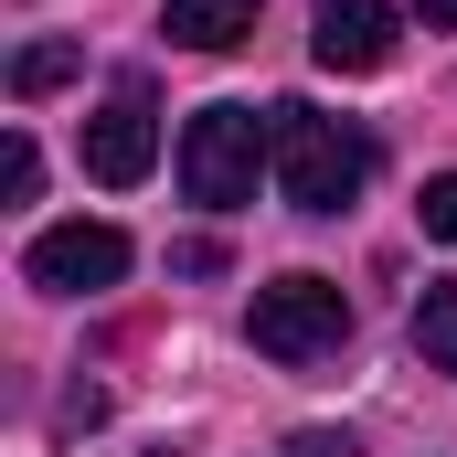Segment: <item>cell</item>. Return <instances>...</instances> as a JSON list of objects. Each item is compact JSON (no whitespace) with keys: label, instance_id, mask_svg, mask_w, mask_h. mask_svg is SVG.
Instances as JSON below:
<instances>
[{"label":"cell","instance_id":"6da1fadb","mask_svg":"<svg viewBox=\"0 0 457 457\" xmlns=\"http://www.w3.org/2000/svg\"><path fill=\"white\" fill-rule=\"evenodd\" d=\"M266 160H277V192L298 203V213H351L361 203V181H372V138L341 128V117L320 107H266Z\"/></svg>","mask_w":457,"mask_h":457},{"label":"cell","instance_id":"7a4b0ae2","mask_svg":"<svg viewBox=\"0 0 457 457\" xmlns=\"http://www.w3.org/2000/svg\"><path fill=\"white\" fill-rule=\"evenodd\" d=\"M255 170H277V160H266V117H255V107H203L192 128H181V192H192L203 213L255 203Z\"/></svg>","mask_w":457,"mask_h":457},{"label":"cell","instance_id":"3957f363","mask_svg":"<svg viewBox=\"0 0 457 457\" xmlns=\"http://www.w3.org/2000/svg\"><path fill=\"white\" fill-rule=\"evenodd\" d=\"M245 330H255V351L266 361H330V351L351 341V298L330 287V277H277V287H255V309H245Z\"/></svg>","mask_w":457,"mask_h":457},{"label":"cell","instance_id":"277c9868","mask_svg":"<svg viewBox=\"0 0 457 457\" xmlns=\"http://www.w3.org/2000/svg\"><path fill=\"white\" fill-rule=\"evenodd\" d=\"M128 277V234L117 224H43L21 245V287H43V298H96Z\"/></svg>","mask_w":457,"mask_h":457},{"label":"cell","instance_id":"5b68a950","mask_svg":"<svg viewBox=\"0 0 457 457\" xmlns=\"http://www.w3.org/2000/svg\"><path fill=\"white\" fill-rule=\"evenodd\" d=\"M149 160H160V107H149V86H117L107 107L86 117V170L128 192V181H149Z\"/></svg>","mask_w":457,"mask_h":457},{"label":"cell","instance_id":"8992f818","mask_svg":"<svg viewBox=\"0 0 457 457\" xmlns=\"http://www.w3.org/2000/svg\"><path fill=\"white\" fill-rule=\"evenodd\" d=\"M330 75H372L394 64V11L383 0H320V43H309Z\"/></svg>","mask_w":457,"mask_h":457},{"label":"cell","instance_id":"52a82bcc","mask_svg":"<svg viewBox=\"0 0 457 457\" xmlns=\"http://www.w3.org/2000/svg\"><path fill=\"white\" fill-rule=\"evenodd\" d=\"M255 21H266V0H160V32L181 54H234Z\"/></svg>","mask_w":457,"mask_h":457},{"label":"cell","instance_id":"ba28073f","mask_svg":"<svg viewBox=\"0 0 457 457\" xmlns=\"http://www.w3.org/2000/svg\"><path fill=\"white\" fill-rule=\"evenodd\" d=\"M415 351H426L436 372H457V277H447V287H426V298H415Z\"/></svg>","mask_w":457,"mask_h":457},{"label":"cell","instance_id":"9c48e42d","mask_svg":"<svg viewBox=\"0 0 457 457\" xmlns=\"http://www.w3.org/2000/svg\"><path fill=\"white\" fill-rule=\"evenodd\" d=\"M54 86H75V43H21L11 54V96H54Z\"/></svg>","mask_w":457,"mask_h":457},{"label":"cell","instance_id":"30bf717a","mask_svg":"<svg viewBox=\"0 0 457 457\" xmlns=\"http://www.w3.org/2000/svg\"><path fill=\"white\" fill-rule=\"evenodd\" d=\"M415 224L436 234V245H457V170H436V181L415 192Z\"/></svg>","mask_w":457,"mask_h":457},{"label":"cell","instance_id":"8fae6325","mask_svg":"<svg viewBox=\"0 0 457 457\" xmlns=\"http://www.w3.org/2000/svg\"><path fill=\"white\" fill-rule=\"evenodd\" d=\"M0 192H11V203H32V192H43V149H32L21 128H11V149H0Z\"/></svg>","mask_w":457,"mask_h":457},{"label":"cell","instance_id":"7c38bea8","mask_svg":"<svg viewBox=\"0 0 457 457\" xmlns=\"http://www.w3.org/2000/svg\"><path fill=\"white\" fill-rule=\"evenodd\" d=\"M415 21H436V32H457V0H415Z\"/></svg>","mask_w":457,"mask_h":457}]
</instances>
